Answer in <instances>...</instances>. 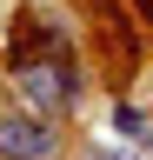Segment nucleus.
Instances as JSON below:
<instances>
[{
	"label": "nucleus",
	"instance_id": "7ed1b4c3",
	"mask_svg": "<svg viewBox=\"0 0 153 160\" xmlns=\"http://www.w3.org/2000/svg\"><path fill=\"white\" fill-rule=\"evenodd\" d=\"M146 13H153V0H146Z\"/></svg>",
	"mask_w": 153,
	"mask_h": 160
},
{
	"label": "nucleus",
	"instance_id": "f257e3e1",
	"mask_svg": "<svg viewBox=\"0 0 153 160\" xmlns=\"http://www.w3.org/2000/svg\"><path fill=\"white\" fill-rule=\"evenodd\" d=\"M13 87L33 100V113H47V120H53V113L73 100V60H67V47H47V53L13 60Z\"/></svg>",
	"mask_w": 153,
	"mask_h": 160
},
{
	"label": "nucleus",
	"instance_id": "f03ea898",
	"mask_svg": "<svg viewBox=\"0 0 153 160\" xmlns=\"http://www.w3.org/2000/svg\"><path fill=\"white\" fill-rule=\"evenodd\" d=\"M60 147V133H53L47 113H7L0 120V153L7 160H53Z\"/></svg>",
	"mask_w": 153,
	"mask_h": 160
}]
</instances>
